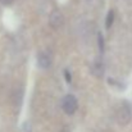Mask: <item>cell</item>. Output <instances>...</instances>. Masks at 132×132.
Here are the masks:
<instances>
[{
    "mask_svg": "<svg viewBox=\"0 0 132 132\" xmlns=\"http://www.w3.org/2000/svg\"><path fill=\"white\" fill-rule=\"evenodd\" d=\"M77 99L73 95H65L62 100V108L67 114H73L77 110Z\"/></svg>",
    "mask_w": 132,
    "mask_h": 132,
    "instance_id": "6da1fadb",
    "label": "cell"
},
{
    "mask_svg": "<svg viewBox=\"0 0 132 132\" xmlns=\"http://www.w3.org/2000/svg\"><path fill=\"white\" fill-rule=\"evenodd\" d=\"M131 117H132V113H131V109H130V105L123 103L121 105V108L117 110V119H118V122L122 123V125H126V123L130 122Z\"/></svg>",
    "mask_w": 132,
    "mask_h": 132,
    "instance_id": "7a4b0ae2",
    "label": "cell"
},
{
    "mask_svg": "<svg viewBox=\"0 0 132 132\" xmlns=\"http://www.w3.org/2000/svg\"><path fill=\"white\" fill-rule=\"evenodd\" d=\"M49 22H50L51 27H54V28H58V27H60V26L63 24V22H64L63 14H62L59 10H54V12L50 14Z\"/></svg>",
    "mask_w": 132,
    "mask_h": 132,
    "instance_id": "3957f363",
    "label": "cell"
},
{
    "mask_svg": "<svg viewBox=\"0 0 132 132\" xmlns=\"http://www.w3.org/2000/svg\"><path fill=\"white\" fill-rule=\"evenodd\" d=\"M37 64H39V67H40V68H43V69L49 68V67H50V64H51L50 54H49V53H46V51L40 53V54H39V56H37Z\"/></svg>",
    "mask_w": 132,
    "mask_h": 132,
    "instance_id": "277c9868",
    "label": "cell"
},
{
    "mask_svg": "<svg viewBox=\"0 0 132 132\" xmlns=\"http://www.w3.org/2000/svg\"><path fill=\"white\" fill-rule=\"evenodd\" d=\"M113 21H114V10H109L108 15H106V21H105V27L110 28L113 24Z\"/></svg>",
    "mask_w": 132,
    "mask_h": 132,
    "instance_id": "5b68a950",
    "label": "cell"
},
{
    "mask_svg": "<svg viewBox=\"0 0 132 132\" xmlns=\"http://www.w3.org/2000/svg\"><path fill=\"white\" fill-rule=\"evenodd\" d=\"M97 43H99V47H100V50L103 51V50H104V39H103V36H101V35H99Z\"/></svg>",
    "mask_w": 132,
    "mask_h": 132,
    "instance_id": "8992f818",
    "label": "cell"
},
{
    "mask_svg": "<svg viewBox=\"0 0 132 132\" xmlns=\"http://www.w3.org/2000/svg\"><path fill=\"white\" fill-rule=\"evenodd\" d=\"M0 3H1V4H4V5H9V4H12V3H13V0H0Z\"/></svg>",
    "mask_w": 132,
    "mask_h": 132,
    "instance_id": "52a82bcc",
    "label": "cell"
},
{
    "mask_svg": "<svg viewBox=\"0 0 132 132\" xmlns=\"http://www.w3.org/2000/svg\"><path fill=\"white\" fill-rule=\"evenodd\" d=\"M65 77H67V78H65L67 82H71V75L68 73V71H65Z\"/></svg>",
    "mask_w": 132,
    "mask_h": 132,
    "instance_id": "ba28073f",
    "label": "cell"
}]
</instances>
